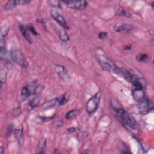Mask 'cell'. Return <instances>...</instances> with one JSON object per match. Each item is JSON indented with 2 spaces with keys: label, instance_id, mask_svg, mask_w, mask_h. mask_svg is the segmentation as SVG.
I'll return each instance as SVG.
<instances>
[{
  "label": "cell",
  "instance_id": "cell-1",
  "mask_svg": "<svg viewBox=\"0 0 154 154\" xmlns=\"http://www.w3.org/2000/svg\"><path fill=\"white\" fill-rule=\"evenodd\" d=\"M114 111L116 113V116L124 125H126L131 129L136 128L137 122L135 119L122 107L114 109Z\"/></svg>",
  "mask_w": 154,
  "mask_h": 154
},
{
  "label": "cell",
  "instance_id": "cell-2",
  "mask_svg": "<svg viewBox=\"0 0 154 154\" xmlns=\"http://www.w3.org/2000/svg\"><path fill=\"white\" fill-rule=\"evenodd\" d=\"M96 60L100 66L105 71L113 74H120V69L105 56L98 55L96 56Z\"/></svg>",
  "mask_w": 154,
  "mask_h": 154
},
{
  "label": "cell",
  "instance_id": "cell-3",
  "mask_svg": "<svg viewBox=\"0 0 154 154\" xmlns=\"http://www.w3.org/2000/svg\"><path fill=\"white\" fill-rule=\"evenodd\" d=\"M102 97V92L99 91L91 98L86 104V111L89 115L93 114L98 109Z\"/></svg>",
  "mask_w": 154,
  "mask_h": 154
},
{
  "label": "cell",
  "instance_id": "cell-4",
  "mask_svg": "<svg viewBox=\"0 0 154 154\" xmlns=\"http://www.w3.org/2000/svg\"><path fill=\"white\" fill-rule=\"evenodd\" d=\"M66 6L71 9L74 10H84L87 6L88 3L86 1H77V0H67V1L63 2Z\"/></svg>",
  "mask_w": 154,
  "mask_h": 154
},
{
  "label": "cell",
  "instance_id": "cell-5",
  "mask_svg": "<svg viewBox=\"0 0 154 154\" xmlns=\"http://www.w3.org/2000/svg\"><path fill=\"white\" fill-rule=\"evenodd\" d=\"M11 57L12 60L21 66L22 68L26 67V62L23 53L18 50H13L11 51Z\"/></svg>",
  "mask_w": 154,
  "mask_h": 154
},
{
  "label": "cell",
  "instance_id": "cell-6",
  "mask_svg": "<svg viewBox=\"0 0 154 154\" xmlns=\"http://www.w3.org/2000/svg\"><path fill=\"white\" fill-rule=\"evenodd\" d=\"M138 103V108L141 114H148L150 111L153 110V104L148 99L144 98Z\"/></svg>",
  "mask_w": 154,
  "mask_h": 154
},
{
  "label": "cell",
  "instance_id": "cell-7",
  "mask_svg": "<svg viewBox=\"0 0 154 154\" xmlns=\"http://www.w3.org/2000/svg\"><path fill=\"white\" fill-rule=\"evenodd\" d=\"M51 15L52 18L64 29H69V26L65 19V18L56 10H52L51 11Z\"/></svg>",
  "mask_w": 154,
  "mask_h": 154
},
{
  "label": "cell",
  "instance_id": "cell-8",
  "mask_svg": "<svg viewBox=\"0 0 154 154\" xmlns=\"http://www.w3.org/2000/svg\"><path fill=\"white\" fill-rule=\"evenodd\" d=\"M54 69L56 73L63 81L65 82H68L69 81L70 76L64 66L59 65H56Z\"/></svg>",
  "mask_w": 154,
  "mask_h": 154
},
{
  "label": "cell",
  "instance_id": "cell-9",
  "mask_svg": "<svg viewBox=\"0 0 154 154\" xmlns=\"http://www.w3.org/2000/svg\"><path fill=\"white\" fill-rule=\"evenodd\" d=\"M30 1L27 0H12V1H9L5 6L4 9L5 11H8L14 9L15 7L20 5H25L30 3Z\"/></svg>",
  "mask_w": 154,
  "mask_h": 154
},
{
  "label": "cell",
  "instance_id": "cell-10",
  "mask_svg": "<svg viewBox=\"0 0 154 154\" xmlns=\"http://www.w3.org/2000/svg\"><path fill=\"white\" fill-rule=\"evenodd\" d=\"M132 96L134 99L138 102L143 99L145 98V93L143 87H134Z\"/></svg>",
  "mask_w": 154,
  "mask_h": 154
},
{
  "label": "cell",
  "instance_id": "cell-11",
  "mask_svg": "<svg viewBox=\"0 0 154 154\" xmlns=\"http://www.w3.org/2000/svg\"><path fill=\"white\" fill-rule=\"evenodd\" d=\"M134 27L132 25L128 24H122L119 25H116L114 27V31L119 33H127L131 32L133 30Z\"/></svg>",
  "mask_w": 154,
  "mask_h": 154
},
{
  "label": "cell",
  "instance_id": "cell-12",
  "mask_svg": "<svg viewBox=\"0 0 154 154\" xmlns=\"http://www.w3.org/2000/svg\"><path fill=\"white\" fill-rule=\"evenodd\" d=\"M35 87H33V85H31V84H29L27 86L23 87L21 90V96L23 98L26 99L29 98L31 95H34Z\"/></svg>",
  "mask_w": 154,
  "mask_h": 154
},
{
  "label": "cell",
  "instance_id": "cell-13",
  "mask_svg": "<svg viewBox=\"0 0 154 154\" xmlns=\"http://www.w3.org/2000/svg\"><path fill=\"white\" fill-rule=\"evenodd\" d=\"M15 137L17 138L18 143L20 146H23L24 144V131L23 127L22 126L17 128L15 131Z\"/></svg>",
  "mask_w": 154,
  "mask_h": 154
},
{
  "label": "cell",
  "instance_id": "cell-14",
  "mask_svg": "<svg viewBox=\"0 0 154 154\" xmlns=\"http://www.w3.org/2000/svg\"><path fill=\"white\" fill-rule=\"evenodd\" d=\"M20 31L22 33V35L23 36V37L26 39V40L30 44H33V41L29 35V33H28V29L27 28V27L23 26V25H21L20 26Z\"/></svg>",
  "mask_w": 154,
  "mask_h": 154
},
{
  "label": "cell",
  "instance_id": "cell-15",
  "mask_svg": "<svg viewBox=\"0 0 154 154\" xmlns=\"http://www.w3.org/2000/svg\"><path fill=\"white\" fill-rule=\"evenodd\" d=\"M47 146V140L42 138L40 140L37 148H36V153H44Z\"/></svg>",
  "mask_w": 154,
  "mask_h": 154
},
{
  "label": "cell",
  "instance_id": "cell-16",
  "mask_svg": "<svg viewBox=\"0 0 154 154\" xmlns=\"http://www.w3.org/2000/svg\"><path fill=\"white\" fill-rule=\"evenodd\" d=\"M69 99H70V94H69V93L66 92L62 96L57 98L58 105L60 106V105H65L66 103H68L69 102Z\"/></svg>",
  "mask_w": 154,
  "mask_h": 154
},
{
  "label": "cell",
  "instance_id": "cell-17",
  "mask_svg": "<svg viewBox=\"0 0 154 154\" xmlns=\"http://www.w3.org/2000/svg\"><path fill=\"white\" fill-rule=\"evenodd\" d=\"M80 111L78 110H72L69 111L66 115V118L68 120H73L78 117L80 114Z\"/></svg>",
  "mask_w": 154,
  "mask_h": 154
},
{
  "label": "cell",
  "instance_id": "cell-18",
  "mask_svg": "<svg viewBox=\"0 0 154 154\" xmlns=\"http://www.w3.org/2000/svg\"><path fill=\"white\" fill-rule=\"evenodd\" d=\"M115 14H116V15H120V16H123V17H131V14L129 12H128V11H125L121 6H117L116 8Z\"/></svg>",
  "mask_w": 154,
  "mask_h": 154
},
{
  "label": "cell",
  "instance_id": "cell-19",
  "mask_svg": "<svg viewBox=\"0 0 154 154\" xmlns=\"http://www.w3.org/2000/svg\"><path fill=\"white\" fill-rule=\"evenodd\" d=\"M58 35L60 40L64 42H68L69 39V36L65 29H60L58 30Z\"/></svg>",
  "mask_w": 154,
  "mask_h": 154
},
{
  "label": "cell",
  "instance_id": "cell-20",
  "mask_svg": "<svg viewBox=\"0 0 154 154\" xmlns=\"http://www.w3.org/2000/svg\"><path fill=\"white\" fill-rule=\"evenodd\" d=\"M7 74H8V69H7V68L5 66L2 68L1 73H0V81H1L2 86L6 81Z\"/></svg>",
  "mask_w": 154,
  "mask_h": 154
},
{
  "label": "cell",
  "instance_id": "cell-21",
  "mask_svg": "<svg viewBox=\"0 0 154 154\" xmlns=\"http://www.w3.org/2000/svg\"><path fill=\"white\" fill-rule=\"evenodd\" d=\"M56 105H58V100L57 98L54 99L53 100L47 101L45 103L43 104V108L44 109H48L52 108Z\"/></svg>",
  "mask_w": 154,
  "mask_h": 154
},
{
  "label": "cell",
  "instance_id": "cell-22",
  "mask_svg": "<svg viewBox=\"0 0 154 154\" xmlns=\"http://www.w3.org/2000/svg\"><path fill=\"white\" fill-rule=\"evenodd\" d=\"M40 97L39 96H37L36 98H35L30 102V107L32 108H34L35 107H36L40 102Z\"/></svg>",
  "mask_w": 154,
  "mask_h": 154
},
{
  "label": "cell",
  "instance_id": "cell-23",
  "mask_svg": "<svg viewBox=\"0 0 154 154\" xmlns=\"http://www.w3.org/2000/svg\"><path fill=\"white\" fill-rule=\"evenodd\" d=\"M149 57L147 54H138L137 56V60L139 62H146L148 60Z\"/></svg>",
  "mask_w": 154,
  "mask_h": 154
},
{
  "label": "cell",
  "instance_id": "cell-24",
  "mask_svg": "<svg viewBox=\"0 0 154 154\" xmlns=\"http://www.w3.org/2000/svg\"><path fill=\"white\" fill-rule=\"evenodd\" d=\"M9 29L7 27H3L1 29V39H5L6 35L8 33Z\"/></svg>",
  "mask_w": 154,
  "mask_h": 154
},
{
  "label": "cell",
  "instance_id": "cell-25",
  "mask_svg": "<svg viewBox=\"0 0 154 154\" xmlns=\"http://www.w3.org/2000/svg\"><path fill=\"white\" fill-rule=\"evenodd\" d=\"M44 89H45L44 86H42V85H39V86H36L35 89L34 95H40L43 92Z\"/></svg>",
  "mask_w": 154,
  "mask_h": 154
},
{
  "label": "cell",
  "instance_id": "cell-26",
  "mask_svg": "<svg viewBox=\"0 0 154 154\" xmlns=\"http://www.w3.org/2000/svg\"><path fill=\"white\" fill-rule=\"evenodd\" d=\"M27 29L31 32L32 33L33 35H35V36H38V33L37 32V31L36 30L35 28L32 25V24H29L27 26Z\"/></svg>",
  "mask_w": 154,
  "mask_h": 154
},
{
  "label": "cell",
  "instance_id": "cell-27",
  "mask_svg": "<svg viewBox=\"0 0 154 154\" xmlns=\"http://www.w3.org/2000/svg\"><path fill=\"white\" fill-rule=\"evenodd\" d=\"M48 3L56 8H60V2H57V1H50L48 2Z\"/></svg>",
  "mask_w": 154,
  "mask_h": 154
},
{
  "label": "cell",
  "instance_id": "cell-28",
  "mask_svg": "<svg viewBox=\"0 0 154 154\" xmlns=\"http://www.w3.org/2000/svg\"><path fill=\"white\" fill-rule=\"evenodd\" d=\"M14 125L12 124L9 125L8 130H7V133H6V136L7 137H10L11 135V134H12V132H14Z\"/></svg>",
  "mask_w": 154,
  "mask_h": 154
},
{
  "label": "cell",
  "instance_id": "cell-29",
  "mask_svg": "<svg viewBox=\"0 0 154 154\" xmlns=\"http://www.w3.org/2000/svg\"><path fill=\"white\" fill-rule=\"evenodd\" d=\"M107 37V33L105 32H101L99 34V38L101 39H105Z\"/></svg>",
  "mask_w": 154,
  "mask_h": 154
},
{
  "label": "cell",
  "instance_id": "cell-30",
  "mask_svg": "<svg viewBox=\"0 0 154 154\" xmlns=\"http://www.w3.org/2000/svg\"><path fill=\"white\" fill-rule=\"evenodd\" d=\"M21 109L20 108H17L14 110V111H13V114L15 116H19L21 114Z\"/></svg>",
  "mask_w": 154,
  "mask_h": 154
},
{
  "label": "cell",
  "instance_id": "cell-31",
  "mask_svg": "<svg viewBox=\"0 0 154 154\" xmlns=\"http://www.w3.org/2000/svg\"><path fill=\"white\" fill-rule=\"evenodd\" d=\"M77 129V128H74V127H73V128H70L68 129V131L70 132H73L76 131Z\"/></svg>",
  "mask_w": 154,
  "mask_h": 154
},
{
  "label": "cell",
  "instance_id": "cell-32",
  "mask_svg": "<svg viewBox=\"0 0 154 154\" xmlns=\"http://www.w3.org/2000/svg\"><path fill=\"white\" fill-rule=\"evenodd\" d=\"M124 50H131V47L130 46H126L125 47Z\"/></svg>",
  "mask_w": 154,
  "mask_h": 154
},
{
  "label": "cell",
  "instance_id": "cell-33",
  "mask_svg": "<svg viewBox=\"0 0 154 154\" xmlns=\"http://www.w3.org/2000/svg\"><path fill=\"white\" fill-rule=\"evenodd\" d=\"M0 150H1V151H0V153H4V149H3V147H1V149H0Z\"/></svg>",
  "mask_w": 154,
  "mask_h": 154
}]
</instances>
